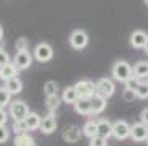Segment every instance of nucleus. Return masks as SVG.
I'll list each match as a JSON object with an SVG mask.
<instances>
[{"mask_svg": "<svg viewBox=\"0 0 148 146\" xmlns=\"http://www.w3.org/2000/svg\"><path fill=\"white\" fill-rule=\"evenodd\" d=\"M112 76L115 77V81L125 84L133 76V69L130 68V64L127 61H117L112 68Z\"/></svg>", "mask_w": 148, "mask_h": 146, "instance_id": "nucleus-1", "label": "nucleus"}, {"mask_svg": "<svg viewBox=\"0 0 148 146\" xmlns=\"http://www.w3.org/2000/svg\"><path fill=\"white\" fill-rule=\"evenodd\" d=\"M8 113L10 117L15 120H25L27 115L30 113L28 110V105L23 102V100H15V102H10V108H8Z\"/></svg>", "mask_w": 148, "mask_h": 146, "instance_id": "nucleus-2", "label": "nucleus"}, {"mask_svg": "<svg viewBox=\"0 0 148 146\" xmlns=\"http://www.w3.org/2000/svg\"><path fill=\"white\" fill-rule=\"evenodd\" d=\"M87 41H89V36L84 30H74L69 36V44L74 48V49H82V48L87 46Z\"/></svg>", "mask_w": 148, "mask_h": 146, "instance_id": "nucleus-3", "label": "nucleus"}, {"mask_svg": "<svg viewBox=\"0 0 148 146\" xmlns=\"http://www.w3.org/2000/svg\"><path fill=\"white\" fill-rule=\"evenodd\" d=\"M115 92V85L112 82L110 79H101V81H97L95 82V94L97 95H102V97H112Z\"/></svg>", "mask_w": 148, "mask_h": 146, "instance_id": "nucleus-4", "label": "nucleus"}, {"mask_svg": "<svg viewBox=\"0 0 148 146\" xmlns=\"http://www.w3.org/2000/svg\"><path fill=\"white\" fill-rule=\"evenodd\" d=\"M130 138L138 143L148 140V125H145L143 121H138V123H133L132 125V131H130Z\"/></svg>", "mask_w": 148, "mask_h": 146, "instance_id": "nucleus-5", "label": "nucleus"}, {"mask_svg": "<svg viewBox=\"0 0 148 146\" xmlns=\"http://www.w3.org/2000/svg\"><path fill=\"white\" fill-rule=\"evenodd\" d=\"M33 53H35L36 61H40V63H46V61H49L53 57V48L49 46L48 43H40V44H36V48H35Z\"/></svg>", "mask_w": 148, "mask_h": 146, "instance_id": "nucleus-6", "label": "nucleus"}, {"mask_svg": "<svg viewBox=\"0 0 148 146\" xmlns=\"http://www.w3.org/2000/svg\"><path fill=\"white\" fill-rule=\"evenodd\" d=\"M74 87L77 90L79 97H87V99H90V97L95 95V84L90 82V81H79Z\"/></svg>", "mask_w": 148, "mask_h": 146, "instance_id": "nucleus-7", "label": "nucleus"}, {"mask_svg": "<svg viewBox=\"0 0 148 146\" xmlns=\"http://www.w3.org/2000/svg\"><path fill=\"white\" fill-rule=\"evenodd\" d=\"M130 131H132V126L128 125L125 120H117L114 123V136L117 140H125L130 136Z\"/></svg>", "mask_w": 148, "mask_h": 146, "instance_id": "nucleus-8", "label": "nucleus"}, {"mask_svg": "<svg viewBox=\"0 0 148 146\" xmlns=\"http://www.w3.org/2000/svg\"><path fill=\"white\" fill-rule=\"evenodd\" d=\"M13 64L16 66L18 71L28 69L30 68V64H32V54H30V51H28V49H21V51H18L16 53V56H15V63Z\"/></svg>", "mask_w": 148, "mask_h": 146, "instance_id": "nucleus-9", "label": "nucleus"}, {"mask_svg": "<svg viewBox=\"0 0 148 146\" xmlns=\"http://www.w3.org/2000/svg\"><path fill=\"white\" fill-rule=\"evenodd\" d=\"M92 99V97H90ZM87 97H79L74 104V110L81 115H90L92 113V100Z\"/></svg>", "mask_w": 148, "mask_h": 146, "instance_id": "nucleus-10", "label": "nucleus"}, {"mask_svg": "<svg viewBox=\"0 0 148 146\" xmlns=\"http://www.w3.org/2000/svg\"><path fill=\"white\" fill-rule=\"evenodd\" d=\"M56 117H54L53 113H49L48 117H45L41 120V125H40V128H41V133H45V135H49V133H53L54 130H56Z\"/></svg>", "mask_w": 148, "mask_h": 146, "instance_id": "nucleus-11", "label": "nucleus"}, {"mask_svg": "<svg viewBox=\"0 0 148 146\" xmlns=\"http://www.w3.org/2000/svg\"><path fill=\"white\" fill-rule=\"evenodd\" d=\"M97 135L104 136V138L114 136V123H110L109 120H99L97 121Z\"/></svg>", "mask_w": 148, "mask_h": 146, "instance_id": "nucleus-12", "label": "nucleus"}, {"mask_svg": "<svg viewBox=\"0 0 148 146\" xmlns=\"http://www.w3.org/2000/svg\"><path fill=\"white\" fill-rule=\"evenodd\" d=\"M147 40H148V35L142 30H137V31L132 33V36H130V44L133 48H145L147 44Z\"/></svg>", "mask_w": 148, "mask_h": 146, "instance_id": "nucleus-13", "label": "nucleus"}, {"mask_svg": "<svg viewBox=\"0 0 148 146\" xmlns=\"http://www.w3.org/2000/svg\"><path fill=\"white\" fill-rule=\"evenodd\" d=\"M63 138L68 143H76V141H79V138H81V128L79 126H69V128H66L64 130V133H63Z\"/></svg>", "mask_w": 148, "mask_h": 146, "instance_id": "nucleus-14", "label": "nucleus"}, {"mask_svg": "<svg viewBox=\"0 0 148 146\" xmlns=\"http://www.w3.org/2000/svg\"><path fill=\"white\" fill-rule=\"evenodd\" d=\"M90 100H92V115L102 113V112H104V108H106V105H107V99H106V97L95 94Z\"/></svg>", "mask_w": 148, "mask_h": 146, "instance_id": "nucleus-15", "label": "nucleus"}, {"mask_svg": "<svg viewBox=\"0 0 148 146\" xmlns=\"http://www.w3.org/2000/svg\"><path fill=\"white\" fill-rule=\"evenodd\" d=\"M16 74H18V69H16L15 64H5V66L0 68V79L2 81H8L12 77H16Z\"/></svg>", "mask_w": 148, "mask_h": 146, "instance_id": "nucleus-16", "label": "nucleus"}, {"mask_svg": "<svg viewBox=\"0 0 148 146\" xmlns=\"http://www.w3.org/2000/svg\"><path fill=\"white\" fill-rule=\"evenodd\" d=\"M61 99H63V102H66V104H76V100L79 99V94H77V90H76V87H66V89L63 90V95H61Z\"/></svg>", "mask_w": 148, "mask_h": 146, "instance_id": "nucleus-17", "label": "nucleus"}, {"mask_svg": "<svg viewBox=\"0 0 148 146\" xmlns=\"http://www.w3.org/2000/svg\"><path fill=\"white\" fill-rule=\"evenodd\" d=\"M5 87L10 90L12 95H16V94H20V92H21V89H23V84H21L20 79L12 77V79H8V81H5Z\"/></svg>", "mask_w": 148, "mask_h": 146, "instance_id": "nucleus-18", "label": "nucleus"}, {"mask_svg": "<svg viewBox=\"0 0 148 146\" xmlns=\"http://www.w3.org/2000/svg\"><path fill=\"white\" fill-rule=\"evenodd\" d=\"M27 123H28V128L30 130H36V128H40V125H41V117L36 113V112H30V113L27 115Z\"/></svg>", "mask_w": 148, "mask_h": 146, "instance_id": "nucleus-19", "label": "nucleus"}, {"mask_svg": "<svg viewBox=\"0 0 148 146\" xmlns=\"http://www.w3.org/2000/svg\"><path fill=\"white\" fill-rule=\"evenodd\" d=\"M13 143H15V146H32V145H35V140H33L32 136H30L27 131H25V133L16 135Z\"/></svg>", "mask_w": 148, "mask_h": 146, "instance_id": "nucleus-20", "label": "nucleus"}, {"mask_svg": "<svg viewBox=\"0 0 148 146\" xmlns=\"http://www.w3.org/2000/svg\"><path fill=\"white\" fill-rule=\"evenodd\" d=\"M133 76H137V77L143 79L148 76V63H145V61H140V63H137L135 66H133Z\"/></svg>", "mask_w": 148, "mask_h": 146, "instance_id": "nucleus-21", "label": "nucleus"}, {"mask_svg": "<svg viewBox=\"0 0 148 146\" xmlns=\"http://www.w3.org/2000/svg\"><path fill=\"white\" fill-rule=\"evenodd\" d=\"M82 133H84L87 138L95 136V135H97V121H94V120L86 121V125L82 126Z\"/></svg>", "mask_w": 148, "mask_h": 146, "instance_id": "nucleus-22", "label": "nucleus"}, {"mask_svg": "<svg viewBox=\"0 0 148 146\" xmlns=\"http://www.w3.org/2000/svg\"><path fill=\"white\" fill-rule=\"evenodd\" d=\"M135 92H137L138 99H147L148 97V76H147V79L145 77L142 79V82H140V85H138V89Z\"/></svg>", "mask_w": 148, "mask_h": 146, "instance_id": "nucleus-23", "label": "nucleus"}, {"mask_svg": "<svg viewBox=\"0 0 148 146\" xmlns=\"http://www.w3.org/2000/svg\"><path fill=\"white\" fill-rule=\"evenodd\" d=\"M10 99H12L10 90L7 87H0V107L3 108L5 105H10Z\"/></svg>", "mask_w": 148, "mask_h": 146, "instance_id": "nucleus-24", "label": "nucleus"}, {"mask_svg": "<svg viewBox=\"0 0 148 146\" xmlns=\"http://www.w3.org/2000/svg\"><path fill=\"white\" fill-rule=\"evenodd\" d=\"M61 100L63 99H59L58 94L56 95H49V97H46V107L49 112H53V110H56L59 107V104H61Z\"/></svg>", "mask_w": 148, "mask_h": 146, "instance_id": "nucleus-25", "label": "nucleus"}, {"mask_svg": "<svg viewBox=\"0 0 148 146\" xmlns=\"http://www.w3.org/2000/svg\"><path fill=\"white\" fill-rule=\"evenodd\" d=\"M27 130H30V128H28L27 120H15V121H13V131H15L16 135L25 133Z\"/></svg>", "mask_w": 148, "mask_h": 146, "instance_id": "nucleus-26", "label": "nucleus"}, {"mask_svg": "<svg viewBox=\"0 0 148 146\" xmlns=\"http://www.w3.org/2000/svg\"><path fill=\"white\" fill-rule=\"evenodd\" d=\"M56 94H58V84L54 81H48L45 84V95L49 97V95H56Z\"/></svg>", "mask_w": 148, "mask_h": 146, "instance_id": "nucleus-27", "label": "nucleus"}, {"mask_svg": "<svg viewBox=\"0 0 148 146\" xmlns=\"http://www.w3.org/2000/svg\"><path fill=\"white\" fill-rule=\"evenodd\" d=\"M89 146H107V138H104L101 135H95L90 138Z\"/></svg>", "mask_w": 148, "mask_h": 146, "instance_id": "nucleus-28", "label": "nucleus"}, {"mask_svg": "<svg viewBox=\"0 0 148 146\" xmlns=\"http://www.w3.org/2000/svg\"><path fill=\"white\" fill-rule=\"evenodd\" d=\"M140 82H142V79H140V77H137V76H132V77H130L127 82H125V87H128V89H132V90H137L138 85H140Z\"/></svg>", "mask_w": 148, "mask_h": 146, "instance_id": "nucleus-29", "label": "nucleus"}, {"mask_svg": "<svg viewBox=\"0 0 148 146\" xmlns=\"http://www.w3.org/2000/svg\"><path fill=\"white\" fill-rule=\"evenodd\" d=\"M122 97H123V100H127V102H132L133 99H137V92H135V90H132V89H128V87H125V90H123Z\"/></svg>", "mask_w": 148, "mask_h": 146, "instance_id": "nucleus-30", "label": "nucleus"}, {"mask_svg": "<svg viewBox=\"0 0 148 146\" xmlns=\"http://www.w3.org/2000/svg\"><path fill=\"white\" fill-rule=\"evenodd\" d=\"M10 138V131L5 125H0V143H5Z\"/></svg>", "mask_w": 148, "mask_h": 146, "instance_id": "nucleus-31", "label": "nucleus"}, {"mask_svg": "<svg viewBox=\"0 0 148 146\" xmlns=\"http://www.w3.org/2000/svg\"><path fill=\"white\" fill-rule=\"evenodd\" d=\"M15 46L18 51H21V49H28V40L27 38H18L15 43Z\"/></svg>", "mask_w": 148, "mask_h": 146, "instance_id": "nucleus-32", "label": "nucleus"}, {"mask_svg": "<svg viewBox=\"0 0 148 146\" xmlns=\"http://www.w3.org/2000/svg\"><path fill=\"white\" fill-rule=\"evenodd\" d=\"M5 64H10V56L7 54V51H3V49L0 48V68L5 66Z\"/></svg>", "mask_w": 148, "mask_h": 146, "instance_id": "nucleus-33", "label": "nucleus"}, {"mask_svg": "<svg viewBox=\"0 0 148 146\" xmlns=\"http://www.w3.org/2000/svg\"><path fill=\"white\" fill-rule=\"evenodd\" d=\"M7 118H8L7 112L2 108V107H0V125H5V123H7Z\"/></svg>", "mask_w": 148, "mask_h": 146, "instance_id": "nucleus-34", "label": "nucleus"}, {"mask_svg": "<svg viewBox=\"0 0 148 146\" xmlns=\"http://www.w3.org/2000/svg\"><path fill=\"white\" fill-rule=\"evenodd\" d=\"M140 120H142L145 125H148V107L142 110V113H140Z\"/></svg>", "mask_w": 148, "mask_h": 146, "instance_id": "nucleus-35", "label": "nucleus"}, {"mask_svg": "<svg viewBox=\"0 0 148 146\" xmlns=\"http://www.w3.org/2000/svg\"><path fill=\"white\" fill-rule=\"evenodd\" d=\"M2 38H3V28H2V25H0V41H2Z\"/></svg>", "mask_w": 148, "mask_h": 146, "instance_id": "nucleus-36", "label": "nucleus"}, {"mask_svg": "<svg viewBox=\"0 0 148 146\" xmlns=\"http://www.w3.org/2000/svg\"><path fill=\"white\" fill-rule=\"evenodd\" d=\"M145 49H147V53H148V40H147V44H145Z\"/></svg>", "mask_w": 148, "mask_h": 146, "instance_id": "nucleus-37", "label": "nucleus"}, {"mask_svg": "<svg viewBox=\"0 0 148 146\" xmlns=\"http://www.w3.org/2000/svg\"><path fill=\"white\" fill-rule=\"evenodd\" d=\"M145 3H147V5H148V0H145Z\"/></svg>", "mask_w": 148, "mask_h": 146, "instance_id": "nucleus-38", "label": "nucleus"}, {"mask_svg": "<svg viewBox=\"0 0 148 146\" xmlns=\"http://www.w3.org/2000/svg\"><path fill=\"white\" fill-rule=\"evenodd\" d=\"M32 146H35V145H32Z\"/></svg>", "mask_w": 148, "mask_h": 146, "instance_id": "nucleus-39", "label": "nucleus"}, {"mask_svg": "<svg viewBox=\"0 0 148 146\" xmlns=\"http://www.w3.org/2000/svg\"><path fill=\"white\" fill-rule=\"evenodd\" d=\"M147 143H148V140H147Z\"/></svg>", "mask_w": 148, "mask_h": 146, "instance_id": "nucleus-40", "label": "nucleus"}]
</instances>
